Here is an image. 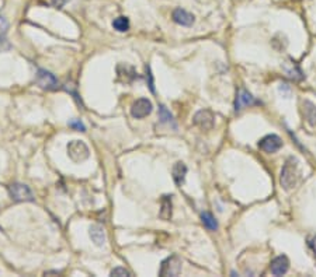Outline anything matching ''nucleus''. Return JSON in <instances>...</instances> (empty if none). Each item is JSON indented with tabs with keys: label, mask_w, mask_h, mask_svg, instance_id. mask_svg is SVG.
<instances>
[{
	"label": "nucleus",
	"mask_w": 316,
	"mask_h": 277,
	"mask_svg": "<svg viewBox=\"0 0 316 277\" xmlns=\"http://www.w3.org/2000/svg\"><path fill=\"white\" fill-rule=\"evenodd\" d=\"M299 176H301L299 161L296 160L295 157H288L281 169V175H280L281 186L285 190H291L298 183Z\"/></svg>",
	"instance_id": "nucleus-1"
},
{
	"label": "nucleus",
	"mask_w": 316,
	"mask_h": 277,
	"mask_svg": "<svg viewBox=\"0 0 316 277\" xmlns=\"http://www.w3.org/2000/svg\"><path fill=\"white\" fill-rule=\"evenodd\" d=\"M68 156L72 161L82 162L87 160L90 156L87 144L82 140H73L68 144Z\"/></svg>",
	"instance_id": "nucleus-2"
},
{
	"label": "nucleus",
	"mask_w": 316,
	"mask_h": 277,
	"mask_svg": "<svg viewBox=\"0 0 316 277\" xmlns=\"http://www.w3.org/2000/svg\"><path fill=\"white\" fill-rule=\"evenodd\" d=\"M9 193H10V197L13 199L14 202H33L34 200L33 192L24 183H12L9 186Z\"/></svg>",
	"instance_id": "nucleus-3"
},
{
	"label": "nucleus",
	"mask_w": 316,
	"mask_h": 277,
	"mask_svg": "<svg viewBox=\"0 0 316 277\" xmlns=\"http://www.w3.org/2000/svg\"><path fill=\"white\" fill-rule=\"evenodd\" d=\"M181 259L179 256H170L165 259L162 262L160 270H159V276L162 277H176L181 273Z\"/></svg>",
	"instance_id": "nucleus-4"
},
{
	"label": "nucleus",
	"mask_w": 316,
	"mask_h": 277,
	"mask_svg": "<svg viewBox=\"0 0 316 277\" xmlns=\"http://www.w3.org/2000/svg\"><path fill=\"white\" fill-rule=\"evenodd\" d=\"M35 83L38 84V87L45 90V91H55L58 90V79L52 73H49L44 69H40L37 72V76H35Z\"/></svg>",
	"instance_id": "nucleus-5"
},
{
	"label": "nucleus",
	"mask_w": 316,
	"mask_h": 277,
	"mask_svg": "<svg viewBox=\"0 0 316 277\" xmlns=\"http://www.w3.org/2000/svg\"><path fill=\"white\" fill-rule=\"evenodd\" d=\"M152 109V102L148 100V98H139L137 101L132 104L131 107V115L137 119H142L145 116L151 115Z\"/></svg>",
	"instance_id": "nucleus-6"
},
{
	"label": "nucleus",
	"mask_w": 316,
	"mask_h": 277,
	"mask_svg": "<svg viewBox=\"0 0 316 277\" xmlns=\"http://www.w3.org/2000/svg\"><path fill=\"white\" fill-rule=\"evenodd\" d=\"M214 123H215L214 114L211 111H208V109H201V111H198V112L194 115V125L198 126L199 129H202V130H209V129H213Z\"/></svg>",
	"instance_id": "nucleus-7"
},
{
	"label": "nucleus",
	"mask_w": 316,
	"mask_h": 277,
	"mask_svg": "<svg viewBox=\"0 0 316 277\" xmlns=\"http://www.w3.org/2000/svg\"><path fill=\"white\" fill-rule=\"evenodd\" d=\"M282 147V140L277 135L264 136L259 142V149L264 153H275Z\"/></svg>",
	"instance_id": "nucleus-8"
},
{
	"label": "nucleus",
	"mask_w": 316,
	"mask_h": 277,
	"mask_svg": "<svg viewBox=\"0 0 316 277\" xmlns=\"http://www.w3.org/2000/svg\"><path fill=\"white\" fill-rule=\"evenodd\" d=\"M270 269H271V273H273L274 276H282V274H285L289 269L288 257L285 256V255L277 256L274 260L271 262Z\"/></svg>",
	"instance_id": "nucleus-9"
},
{
	"label": "nucleus",
	"mask_w": 316,
	"mask_h": 277,
	"mask_svg": "<svg viewBox=\"0 0 316 277\" xmlns=\"http://www.w3.org/2000/svg\"><path fill=\"white\" fill-rule=\"evenodd\" d=\"M173 20L183 27H191L194 24V16L184 9H176L173 12Z\"/></svg>",
	"instance_id": "nucleus-10"
},
{
	"label": "nucleus",
	"mask_w": 316,
	"mask_h": 277,
	"mask_svg": "<svg viewBox=\"0 0 316 277\" xmlns=\"http://www.w3.org/2000/svg\"><path fill=\"white\" fill-rule=\"evenodd\" d=\"M252 104H257V101L254 100L249 91H246L245 88H242L241 91L238 93L236 102H235V109H236V112L241 111L242 108H245V107H248V105H252Z\"/></svg>",
	"instance_id": "nucleus-11"
},
{
	"label": "nucleus",
	"mask_w": 316,
	"mask_h": 277,
	"mask_svg": "<svg viewBox=\"0 0 316 277\" xmlns=\"http://www.w3.org/2000/svg\"><path fill=\"white\" fill-rule=\"evenodd\" d=\"M302 114L303 118L306 119V122L309 123L312 128L316 126V107L313 102H310L309 100L302 101Z\"/></svg>",
	"instance_id": "nucleus-12"
},
{
	"label": "nucleus",
	"mask_w": 316,
	"mask_h": 277,
	"mask_svg": "<svg viewBox=\"0 0 316 277\" xmlns=\"http://www.w3.org/2000/svg\"><path fill=\"white\" fill-rule=\"evenodd\" d=\"M117 75L118 79L123 83H132L137 79V73L134 68H131L128 65H118L117 66Z\"/></svg>",
	"instance_id": "nucleus-13"
},
{
	"label": "nucleus",
	"mask_w": 316,
	"mask_h": 277,
	"mask_svg": "<svg viewBox=\"0 0 316 277\" xmlns=\"http://www.w3.org/2000/svg\"><path fill=\"white\" fill-rule=\"evenodd\" d=\"M89 235L91 238V241L96 243L97 246H103L106 243V232H104V228L98 224H93L90 227Z\"/></svg>",
	"instance_id": "nucleus-14"
},
{
	"label": "nucleus",
	"mask_w": 316,
	"mask_h": 277,
	"mask_svg": "<svg viewBox=\"0 0 316 277\" xmlns=\"http://www.w3.org/2000/svg\"><path fill=\"white\" fill-rule=\"evenodd\" d=\"M282 69H284L285 75L288 76L289 79H292V80H301V79H303L302 72H301V69H299V66L296 65L295 62L289 61L287 63H284Z\"/></svg>",
	"instance_id": "nucleus-15"
},
{
	"label": "nucleus",
	"mask_w": 316,
	"mask_h": 277,
	"mask_svg": "<svg viewBox=\"0 0 316 277\" xmlns=\"http://www.w3.org/2000/svg\"><path fill=\"white\" fill-rule=\"evenodd\" d=\"M159 216L162 220H170L172 218V196L169 195H165L162 197V202H160V211H159Z\"/></svg>",
	"instance_id": "nucleus-16"
},
{
	"label": "nucleus",
	"mask_w": 316,
	"mask_h": 277,
	"mask_svg": "<svg viewBox=\"0 0 316 277\" xmlns=\"http://www.w3.org/2000/svg\"><path fill=\"white\" fill-rule=\"evenodd\" d=\"M187 174V167L184 162H176V165L173 167V179L177 186H181L184 183V179H186Z\"/></svg>",
	"instance_id": "nucleus-17"
},
{
	"label": "nucleus",
	"mask_w": 316,
	"mask_h": 277,
	"mask_svg": "<svg viewBox=\"0 0 316 277\" xmlns=\"http://www.w3.org/2000/svg\"><path fill=\"white\" fill-rule=\"evenodd\" d=\"M113 27H114V30H117L118 33H125V31L130 30V20L124 16L117 17L116 20L113 21Z\"/></svg>",
	"instance_id": "nucleus-18"
},
{
	"label": "nucleus",
	"mask_w": 316,
	"mask_h": 277,
	"mask_svg": "<svg viewBox=\"0 0 316 277\" xmlns=\"http://www.w3.org/2000/svg\"><path fill=\"white\" fill-rule=\"evenodd\" d=\"M201 220H202V224L205 225L208 230L215 231L218 228V223H217V220L214 218L211 213H202L201 214Z\"/></svg>",
	"instance_id": "nucleus-19"
},
{
	"label": "nucleus",
	"mask_w": 316,
	"mask_h": 277,
	"mask_svg": "<svg viewBox=\"0 0 316 277\" xmlns=\"http://www.w3.org/2000/svg\"><path fill=\"white\" fill-rule=\"evenodd\" d=\"M113 277H130L131 273L125 267H116L114 270L111 271Z\"/></svg>",
	"instance_id": "nucleus-20"
},
{
	"label": "nucleus",
	"mask_w": 316,
	"mask_h": 277,
	"mask_svg": "<svg viewBox=\"0 0 316 277\" xmlns=\"http://www.w3.org/2000/svg\"><path fill=\"white\" fill-rule=\"evenodd\" d=\"M159 112H160V119H162V122H170L173 119L172 114H170V112H167V109H166L163 105H160Z\"/></svg>",
	"instance_id": "nucleus-21"
},
{
	"label": "nucleus",
	"mask_w": 316,
	"mask_h": 277,
	"mask_svg": "<svg viewBox=\"0 0 316 277\" xmlns=\"http://www.w3.org/2000/svg\"><path fill=\"white\" fill-rule=\"evenodd\" d=\"M69 126H70V128L76 129V130H80V132H84V129H86L82 122L77 121V119H73V121L69 122Z\"/></svg>",
	"instance_id": "nucleus-22"
},
{
	"label": "nucleus",
	"mask_w": 316,
	"mask_h": 277,
	"mask_svg": "<svg viewBox=\"0 0 316 277\" xmlns=\"http://www.w3.org/2000/svg\"><path fill=\"white\" fill-rule=\"evenodd\" d=\"M47 3H48L49 6L55 7V9H61L66 3V0H47Z\"/></svg>",
	"instance_id": "nucleus-23"
},
{
	"label": "nucleus",
	"mask_w": 316,
	"mask_h": 277,
	"mask_svg": "<svg viewBox=\"0 0 316 277\" xmlns=\"http://www.w3.org/2000/svg\"><path fill=\"white\" fill-rule=\"evenodd\" d=\"M308 245H309L310 250L313 252V255L316 256V237H312L308 239Z\"/></svg>",
	"instance_id": "nucleus-24"
},
{
	"label": "nucleus",
	"mask_w": 316,
	"mask_h": 277,
	"mask_svg": "<svg viewBox=\"0 0 316 277\" xmlns=\"http://www.w3.org/2000/svg\"><path fill=\"white\" fill-rule=\"evenodd\" d=\"M7 27H9V24H7L6 19L0 16V30H2V31H5V30H7Z\"/></svg>",
	"instance_id": "nucleus-25"
}]
</instances>
